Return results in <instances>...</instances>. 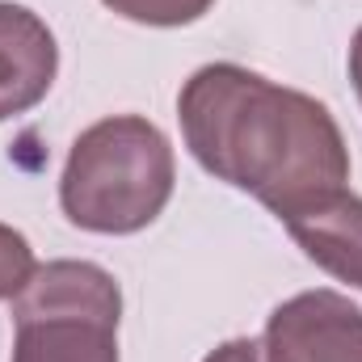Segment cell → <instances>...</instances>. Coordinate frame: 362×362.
Here are the masks:
<instances>
[{
  "mask_svg": "<svg viewBox=\"0 0 362 362\" xmlns=\"http://www.w3.org/2000/svg\"><path fill=\"white\" fill-rule=\"evenodd\" d=\"M350 81H354L358 101H362V30L354 34V47H350Z\"/></svg>",
  "mask_w": 362,
  "mask_h": 362,
  "instance_id": "9c48e42d",
  "label": "cell"
},
{
  "mask_svg": "<svg viewBox=\"0 0 362 362\" xmlns=\"http://www.w3.org/2000/svg\"><path fill=\"white\" fill-rule=\"evenodd\" d=\"M59 72V47L47 21L0 0V122L34 110Z\"/></svg>",
  "mask_w": 362,
  "mask_h": 362,
  "instance_id": "5b68a950",
  "label": "cell"
},
{
  "mask_svg": "<svg viewBox=\"0 0 362 362\" xmlns=\"http://www.w3.org/2000/svg\"><path fill=\"white\" fill-rule=\"evenodd\" d=\"M173 173L165 131L139 114H114L72 144L59 177V206L85 232L127 236L169 206Z\"/></svg>",
  "mask_w": 362,
  "mask_h": 362,
  "instance_id": "7a4b0ae2",
  "label": "cell"
},
{
  "mask_svg": "<svg viewBox=\"0 0 362 362\" xmlns=\"http://www.w3.org/2000/svg\"><path fill=\"white\" fill-rule=\"evenodd\" d=\"M329 362H362V333H354V337H350V341H346Z\"/></svg>",
  "mask_w": 362,
  "mask_h": 362,
  "instance_id": "30bf717a",
  "label": "cell"
},
{
  "mask_svg": "<svg viewBox=\"0 0 362 362\" xmlns=\"http://www.w3.org/2000/svg\"><path fill=\"white\" fill-rule=\"evenodd\" d=\"M114 13L139 25H189L198 21L215 0H105Z\"/></svg>",
  "mask_w": 362,
  "mask_h": 362,
  "instance_id": "8992f818",
  "label": "cell"
},
{
  "mask_svg": "<svg viewBox=\"0 0 362 362\" xmlns=\"http://www.w3.org/2000/svg\"><path fill=\"white\" fill-rule=\"evenodd\" d=\"M34 270H38V266H34L30 240H25L17 228L0 223V299H17V291L30 282Z\"/></svg>",
  "mask_w": 362,
  "mask_h": 362,
  "instance_id": "52a82bcc",
  "label": "cell"
},
{
  "mask_svg": "<svg viewBox=\"0 0 362 362\" xmlns=\"http://www.w3.org/2000/svg\"><path fill=\"white\" fill-rule=\"evenodd\" d=\"M295 245L333 278L362 286V198L346 185L312 194L308 202L278 215Z\"/></svg>",
  "mask_w": 362,
  "mask_h": 362,
  "instance_id": "277c9868",
  "label": "cell"
},
{
  "mask_svg": "<svg viewBox=\"0 0 362 362\" xmlns=\"http://www.w3.org/2000/svg\"><path fill=\"white\" fill-rule=\"evenodd\" d=\"M118 282L93 262H47L13 299V362H118Z\"/></svg>",
  "mask_w": 362,
  "mask_h": 362,
  "instance_id": "3957f363",
  "label": "cell"
},
{
  "mask_svg": "<svg viewBox=\"0 0 362 362\" xmlns=\"http://www.w3.org/2000/svg\"><path fill=\"white\" fill-rule=\"evenodd\" d=\"M202 362H270L266 358V346L253 341V337H232L223 346H215Z\"/></svg>",
  "mask_w": 362,
  "mask_h": 362,
  "instance_id": "ba28073f",
  "label": "cell"
},
{
  "mask_svg": "<svg viewBox=\"0 0 362 362\" xmlns=\"http://www.w3.org/2000/svg\"><path fill=\"white\" fill-rule=\"evenodd\" d=\"M177 118L194 160L274 215L350 181L337 118L316 97L270 85L240 64L198 68L177 97Z\"/></svg>",
  "mask_w": 362,
  "mask_h": 362,
  "instance_id": "6da1fadb",
  "label": "cell"
}]
</instances>
